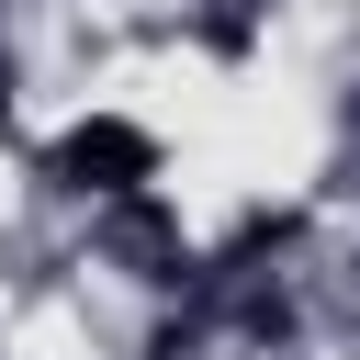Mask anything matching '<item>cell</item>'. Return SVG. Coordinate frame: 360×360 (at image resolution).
Returning a JSON list of instances; mask_svg holds the SVG:
<instances>
[{
	"label": "cell",
	"mask_w": 360,
	"mask_h": 360,
	"mask_svg": "<svg viewBox=\"0 0 360 360\" xmlns=\"http://www.w3.org/2000/svg\"><path fill=\"white\" fill-rule=\"evenodd\" d=\"M45 180L79 191V202H135V191L158 180V135H146L135 112H79V124L45 146Z\"/></svg>",
	"instance_id": "1"
}]
</instances>
